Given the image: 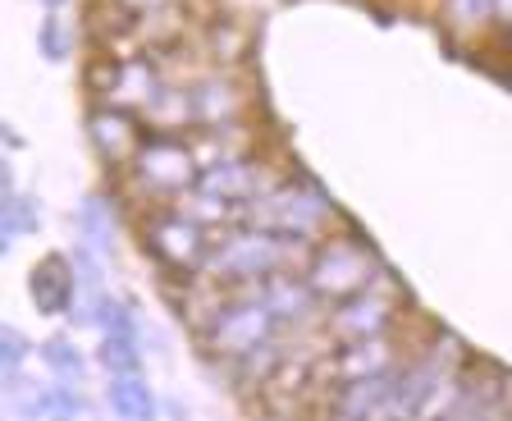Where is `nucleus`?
Returning a JSON list of instances; mask_svg holds the SVG:
<instances>
[{
  "label": "nucleus",
  "instance_id": "6",
  "mask_svg": "<svg viewBox=\"0 0 512 421\" xmlns=\"http://www.w3.org/2000/svg\"><path fill=\"white\" fill-rule=\"evenodd\" d=\"M330 220H334V206L325 202V193H320L311 179H279V184H270L266 193L252 202V225L275 229V234H284V238H307V243H316Z\"/></svg>",
  "mask_w": 512,
  "mask_h": 421
},
{
  "label": "nucleus",
  "instance_id": "7",
  "mask_svg": "<svg viewBox=\"0 0 512 421\" xmlns=\"http://www.w3.org/2000/svg\"><path fill=\"white\" fill-rule=\"evenodd\" d=\"M403 289L389 280V270H384L375 284H366L362 293H352V298H339L330 303V312L320 316L325 325V339L330 344H348V339H375V335H389L394 321L403 316Z\"/></svg>",
  "mask_w": 512,
  "mask_h": 421
},
{
  "label": "nucleus",
  "instance_id": "23",
  "mask_svg": "<svg viewBox=\"0 0 512 421\" xmlns=\"http://www.w3.org/2000/svg\"><path fill=\"white\" fill-rule=\"evenodd\" d=\"M115 5L138 19V14H151V10H160V5H174V0H115Z\"/></svg>",
  "mask_w": 512,
  "mask_h": 421
},
{
  "label": "nucleus",
  "instance_id": "4",
  "mask_svg": "<svg viewBox=\"0 0 512 421\" xmlns=\"http://www.w3.org/2000/svg\"><path fill=\"white\" fill-rule=\"evenodd\" d=\"M87 92H92V106H124L147 115L165 92V74H160V60L151 51H96V60L87 65Z\"/></svg>",
  "mask_w": 512,
  "mask_h": 421
},
{
  "label": "nucleus",
  "instance_id": "10",
  "mask_svg": "<svg viewBox=\"0 0 512 421\" xmlns=\"http://www.w3.org/2000/svg\"><path fill=\"white\" fill-rule=\"evenodd\" d=\"M28 298L42 316H69L78 298V266L64 252H46L28 270Z\"/></svg>",
  "mask_w": 512,
  "mask_h": 421
},
{
  "label": "nucleus",
  "instance_id": "12",
  "mask_svg": "<svg viewBox=\"0 0 512 421\" xmlns=\"http://www.w3.org/2000/svg\"><path fill=\"white\" fill-rule=\"evenodd\" d=\"M394 371L339 380V385H330L325 408H330L334 417H380V412H394Z\"/></svg>",
  "mask_w": 512,
  "mask_h": 421
},
{
  "label": "nucleus",
  "instance_id": "24",
  "mask_svg": "<svg viewBox=\"0 0 512 421\" xmlns=\"http://www.w3.org/2000/svg\"><path fill=\"white\" fill-rule=\"evenodd\" d=\"M46 10H64V5H69V0H42Z\"/></svg>",
  "mask_w": 512,
  "mask_h": 421
},
{
  "label": "nucleus",
  "instance_id": "19",
  "mask_svg": "<svg viewBox=\"0 0 512 421\" xmlns=\"http://www.w3.org/2000/svg\"><path fill=\"white\" fill-rule=\"evenodd\" d=\"M37 51H42L51 65H64V60L74 55V28H69V19H64L60 10H51L42 19V28H37Z\"/></svg>",
  "mask_w": 512,
  "mask_h": 421
},
{
  "label": "nucleus",
  "instance_id": "13",
  "mask_svg": "<svg viewBox=\"0 0 512 421\" xmlns=\"http://www.w3.org/2000/svg\"><path fill=\"white\" fill-rule=\"evenodd\" d=\"M188 101H192V124H197V129H206V124H229V119L243 115V92L234 87V78H224V74L192 78Z\"/></svg>",
  "mask_w": 512,
  "mask_h": 421
},
{
  "label": "nucleus",
  "instance_id": "8",
  "mask_svg": "<svg viewBox=\"0 0 512 421\" xmlns=\"http://www.w3.org/2000/svg\"><path fill=\"white\" fill-rule=\"evenodd\" d=\"M147 115L138 110H124V106H92L87 110V142H92L96 161L106 165L110 174H124L133 165V156L142 152V142H147Z\"/></svg>",
  "mask_w": 512,
  "mask_h": 421
},
{
  "label": "nucleus",
  "instance_id": "16",
  "mask_svg": "<svg viewBox=\"0 0 512 421\" xmlns=\"http://www.w3.org/2000/svg\"><path fill=\"white\" fill-rule=\"evenodd\" d=\"M74 225H78V238H83L92 252L115 248V206H110L106 197H87V202H78Z\"/></svg>",
  "mask_w": 512,
  "mask_h": 421
},
{
  "label": "nucleus",
  "instance_id": "2",
  "mask_svg": "<svg viewBox=\"0 0 512 421\" xmlns=\"http://www.w3.org/2000/svg\"><path fill=\"white\" fill-rule=\"evenodd\" d=\"M279 330H284V325H279L266 289H261V284H243V289L229 293V303L215 312V321L206 325V330H197V339H202L206 357H215V362H234V357L252 353L256 344L275 339Z\"/></svg>",
  "mask_w": 512,
  "mask_h": 421
},
{
  "label": "nucleus",
  "instance_id": "15",
  "mask_svg": "<svg viewBox=\"0 0 512 421\" xmlns=\"http://www.w3.org/2000/svg\"><path fill=\"white\" fill-rule=\"evenodd\" d=\"M106 403L115 417L124 421H151L156 417V394L142 376H110L106 385Z\"/></svg>",
  "mask_w": 512,
  "mask_h": 421
},
{
  "label": "nucleus",
  "instance_id": "1",
  "mask_svg": "<svg viewBox=\"0 0 512 421\" xmlns=\"http://www.w3.org/2000/svg\"><path fill=\"white\" fill-rule=\"evenodd\" d=\"M124 193L133 202L147 206H174L183 193H188L197 179H202V156L183 133H147L142 152L133 156L124 174Z\"/></svg>",
  "mask_w": 512,
  "mask_h": 421
},
{
  "label": "nucleus",
  "instance_id": "20",
  "mask_svg": "<svg viewBox=\"0 0 512 421\" xmlns=\"http://www.w3.org/2000/svg\"><path fill=\"white\" fill-rule=\"evenodd\" d=\"M42 362L51 367L55 380H74V385H83V371H87V357L78 353L69 339H46L42 344Z\"/></svg>",
  "mask_w": 512,
  "mask_h": 421
},
{
  "label": "nucleus",
  "instance_id": "9",
  "mask_svg": "<svg viewBox=\"0 0 512 421\" xmlns=\"http://www.w3.org/2000/svg\"><path fill=\"white\" fill-rule=\"evenodd\" d=\"M439 348H444V339H439L435 348H421V353H412L407 362H398V371H394V412L416 417V412H426L430 403L444 394V385H453L458 371L448 367Z\"/></svg>",
  "mask_w": 512,
  "mask_h": 421
},
{
  "label": "nucleus",
  "instance_id": "21",
  "mask_svg": "<svg viewBox=\"0 0 512 421\" xmlns=\"http://www.w3.org/2000/svg\"><path fill=\"white\" fill-rule=\"evenodd\" d=\"M96 325H101L106 335H138V316H133V307H128L124 298H115V293H106V303L96 312Z\"/></svg>",
  "mask_w": 512,
  "mask_h": 421
},
{
  "label": "nucleus",
  "instance_id": "3",
  "mask_svg": "<svg viewBox=\"0 0 512 421\" xmlns=\"http://www.w3.org/2000/svg\"><path fill=\"white\" fill-rule=\"evenodd\" d=\"M307 284L316 289V298L325 307L339 303V298H352V293H362L366 284H375L384 275L380 257H375V248L366 243L362 234H325L311 248V261H307Z\"/></svg>",
  "mask_w": 512,
  "mask_h": 421
},
{
  "label": "nucleus",
  "instance_id": "18",
  "mask_svg": "<svg viewBox=\"0 0 512 421\" xmlns=\"http://www.w3.org/2000/svg\"><path fill=\"white\" fill-rule=\"evenodd\" d=\"M96 362L110 376H142V353H138V335H106L96 348Z\"/></svg>",
  "mask_w": 512,
  "mask_h": 421
},
{
  "label": "nucleus",
  "instance_id": "11",
  "mask_svg": "<svg viewBox=\"0 0 512 421\" xmlns=\"http://www.w3.org/2000/svg\"><path fill=\"white\" fill-rule=\"evenodd\" d=\"M197 188H202V193H211V197H224V202L252 206L256 197L270 188V179H266V170L252 161V152H247V156H229V161L206 165L202 179H197Z\"/></svg>",
  "mask_w": 512,
  "mask_h": 421
},
{
  "label": "nucleus",
  "instance_id": "22",
  "mask_svg": "<svg viewBox=\"0 0 512 421\" xmlns=\"http://www.w3.org/2000/svg\"><path fill=\"white\" fill-rule=\"evenodd\" d=\"M28 353H32L28 335H23V330H14V325H5V330H0V367H5V371L23 367V362H28Z\"/></svg>",
  "mask_w": 512,
  "mask_h": 421
},
{
  "label": "nucleus",
  "instance_id": "14",
  "mask_svg": "<svg viewBox=\"0 0 512 421\" xmlns=\"http://www.w3.org/2000/svg\"><path fill=\"white\" fill-rule=\"evenodd\" d=\"M444 28L458 42H476L480 33L499 28V0H444Z\"/></svg>",
  "mask_w": 512,
  "mask_h": 421
},
{
  "label": "nucleus",
  "instance_id": "17",
  "mask_svg": "<svg viewBox=\"0 0 512 421\" xmlns=\"http://www.w3.org/2000/svg\"><path fill=\"white\" fill-rule=\"evenodd\" d=\"M42 229V216H37V202L32 197H23V193H10L5 202H0V243H5V252L14 248V238H23V234H37Z\"/></svg>",
  "mask_w": 512,
  "mask_h": 421
},
{
  "label": "nucleus",
  "instance_id": "5",
  "mask_svg": "<svg viewBox=\"0 0 512 421\" xmlns=\"http://www.w3.org/2000/svg\"><path fill=\"white\" fill-rule=\"evenodd\" d=\"M215 229L206 220H197L192 211L174 206H151V220H142V248L165 275H192L202 270L211 257Z\"/></svg>",
  "mask_w": 512,
  "mask_h": 421
}]
</instances>
